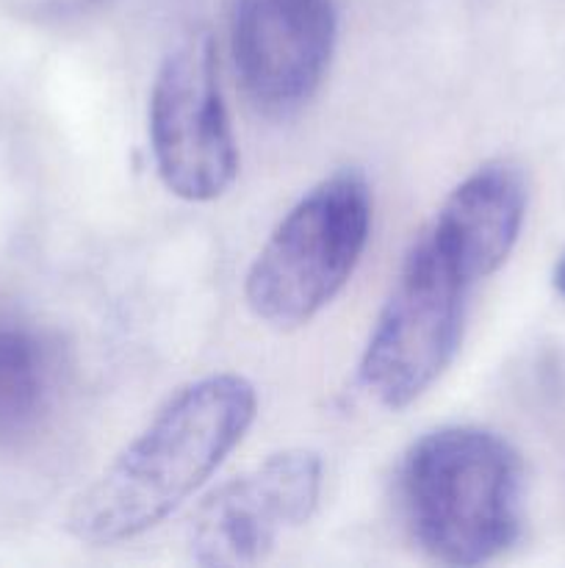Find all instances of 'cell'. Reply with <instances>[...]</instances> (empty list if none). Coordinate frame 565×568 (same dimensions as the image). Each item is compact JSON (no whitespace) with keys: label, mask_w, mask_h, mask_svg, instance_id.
Listing matches in <instances>:
<instances>
[{"label":"cell","mask_w":565,"mask_h":568,"mask_svg":"<svg viewBox=\"0 0 565 568\" xmlns=\"http://www.w3.org/2000/svg\"><path fill=\"white\" fill-rule=\"evenodd\" d=\"M338 14L332 0H233L230 53L255 109L286 116L321 87Z\"/></svg>","instance_id":"52a82bcc"},{"label":"cell","mask_w":565,"mask_h":568,"mask_svg":"<svg viewBox=\"0 0 565 568\" xmlns=\"http://www.w3.org/2000/svg\"><path fill=\"white\" fill-rule=\"evenodd\" d=\"M471 286L421 233L382 305L358 377L382 408L413 405L458 355Z\"/></svg>","instance_id":"277c9868"},{"label":"cell","mask_w":565,"mask_h":568,"mask_svg":"<svg viewBox=\"0 0 565 568\" xmlns=\"http://www.w3.org/2000/svg\"><path fill=\"white\" fill-rule=\"evenodd\" d=\"M50 399V358L20 327H0V438L31 430Z\"/></svg>","instance_id":"9c48e42d"},{"label":"cell","mask_w":565,"mask_h":568,"mask_svg":"<svg viewBox=\"0 0 565 568\" xmlns=\"http://www.w3.org/2000/svg\"><path fill=\"white\" fill-rule=\"evenodd\" d=\"M554 286H557L559 294H565V255L554 266Z\"/></svg>","instance_id":"30bf717a"},{"label":"cell","mask_w":565,"mask_h":568,"mask_svg":"<svg viewBox=\"0 0 565 568\" xmlns=\"http://www.w3.org/2000/svg\"><path fill=\"white\" fill-rule=\"evenodd\" d=\"M147 120L155 170L175 197L210 203L233 186L238 148L205 33L166 55L150 92Z\"/></svg>","instance_id":"5b68a950"},{"label":"cell","mask_w":565,"mask_h":568,"mask_svg":"<svg viewBox=\"0 0 565 568\" xmlns=\"http://www.w3.org/2000/svg\"><path fill=\"white\" fill-rule=\"evenodd\" d=\"M321 475L319 453L282 449L227 480L192 516L186 547L194 564L255 566L269 558L288 530L314 516Z\"/></svg>","instance_id":"8992f818"},{"label":"cell","mask_w":565,"mask_h":568,"mask_svg":"<svg viewBox=\"0 0 565 568\" xmlns=\"http://www.w3.org/2000/svg\"><path fill=\"white\" fill-rule=\"evenodd\" d=\"M530 189L513 161H487L452 189L424 236L469 286L504 266L526 220Z\"/></svg>","instance_id":"ba28073f"},{"label":"cell","mask_w":565,"mask_h":568,"mask_svg":"<svg viewBox=\"0 0 565 568\" xmlns=\"http://www.w3.org/2000/svg\"><path fill=\"white\" fill-rule=\"evenodd\" d=\"M399 503L410 536L435 564H491L524 525V466L496 433L441 427L404 453Z\"/></svg>","instance_id":"7a4b0ae2"},{"label":"cell","mask_w":565,"mask_h":568,"mask_svg":"<svg viewBox=\"0 0 565 568\" xmlns=\"http://www.w3.org/2000/svg\"><path fill=\"white\" fill-rule=\"evenodd\" d=\"M371 209L369 181L349 166L305 192L249 266V311L277 331L308 325L352 277L369 244Z\"/></svg>","instance_id":"3957f363"},{"label":"cell","mask_w":565,"mask_h":568,"mask_svg":"<svg viewBox=\"0 0 565 568\" xmlns=\"http://www.w3.org/2000/svg\"><path fill=\"white\" fill-rule=\"evenodd\" d=\"M255 414L258 394L242 375L183 386L75 499L70 532L89 547H114L158 527L225 464Z\"/></svg>","instance_id":"6da1fadb"}]
</instances>
